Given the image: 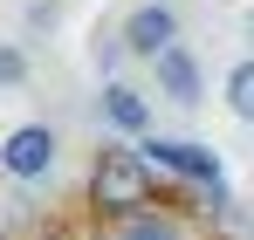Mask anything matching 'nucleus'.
Returning <instances> with one entry per match:
<instances>
[{
    "instance_id": "obj_7",
    "label": "nucleus",
    "mask_w": 254,
    "mask_h": 240,
    "mask_svg": "<svg viewBox=\"0 0 254 240\" xmlns=\"http://www.w3.org/2000/svg\"><path fill=\"white\" fill-rule=\"evenodd\" d=\"M110 240H186V227H179L172 213H144V206H137V213L117 220V234H110Z\"/></svg>"
},
{
    "instance_id": "obj_2",
    "label": "nucleus",
    "mask_w": 254,
    "mask_h": 240,
    "mask_svg": "<svg viewBox=\"0 0 254 240\" xmlns=\"http://www.w3.org/2000/svg\"><path fill=\"white\" fill-rule=\"evenodd\" d=\"M55 158H62V137H55L48 123H14V130L0 137V172H7V179H21V185L48 179Z\"/></svg>"
},
{
    "instance_id": "obj_5",
    "label": "nucleus",
    "mask_w": 254,
    "mask_h": 240,
    "mask_svg": "<svg viewBox=\"0 0 254 240\" xmlns=\"http://www.w3.org/2000/svg\"><path fill=\"white\" fill-rule=\"evenodd\" d=\"M137 151L158 165V172H172V179H192V185H220V151H206V144H179V137H144Z\"/></svg>"
},
{
    "instance_id": "obj_3",
    "label": "nucleus",
    "mask_w": 254,
    "mask_h": 240,
    "mask_svg": "<svg viewBox=\"0 0 254 240\" xmlns=\"http://www.w3.org/2000/svg\"><path fill=\"white\" fill-rule=\"evenodd\" d=\"M151 76H158V96L179 103V110H199L206 103V69H199V55L186 48V41H172L151 55Z\"/></svg>"
},
{
    "instance_id": "obj_10",
    "label": "nucleus",
    "mask_w": 254,
    "mask_h": 240,
    "mask_svg": "<svg viewBox=\"0 0 254 240\" xmlns=\"http://www.w3.org/2000/svg\"><path fill=\"white\" fill-rule=\"evenodd\" d=\"M89 55H96V69H103V76H117V62H124L130 48H124V35H117V28H110V35L96 28V41H89Z\"/></svg>"
},
{
    "instance_id": "obj_9",
    "label": "nucleus",
    "mask_w": 254,
    "mask_h": 240,
    "mask_svg": "<svg viewBox=\"0 0 254 240\" xmlns=\"http://www.w3.org/2000/svg\"><path fill=\"white\" fill-rule=\"evenodd\" d=\"M28 76H35V69H28V48H21V41H0V89H21Z\"/></svg>"
},
{
    "instance_id": "obj_8",
    "label": "nucleus",
    "mask_w": 254,
    "mask_h": 240,
    "mask_svg": "<svg viewBox=\"0 0 254 240\" xmlns=\"http://www.w3.org/2000/svg\"><path fill=\"white\" fill-rule=\"evenodd\" d=\"M227 110H234L241 123H254V55L227 69Z\"/></svg>"
},
{
    "instance_id": "obj_11",
    "label": "nucleus",
    "mask_w": 254,
    "mask_h": 240,
    "mask_svg": "<svg viewBox=\"0 0 254 240\" xmlns=\"http://www.w3.org/2000/svg\"><path fill=\"white\" fill-rule=\"evenodd\" d=\"M241 35H248V48H254V7H248V14H241Z\"/></svg>"
},
{
    "instance_id": "obj_1",
    "label": "nucleus",
    "mask_w": 254,
    "mask_h": 240,
    "mask_svg": "<svg viewBox=\"0 0 254 240\" xmlns=\"http://www.w3.org/2000/svg\"><path fill=\"white\" fill-rule=\"evenodd\" d=\"M151 172H158V165L144 158V151L103 144L96 165H89V199H96V213L124 220V213H137V206H151Z\"/></svg>"
},
{
    "instance_id": "obj_4",
    "label": "nucleus",
    "mask_w": 254,
    "mask_h": 240,
    "mask_svg": "<svg viewBox=\"0 0 254 240\" xmlns=\"http://www.w3.org/2000/svg\"><path fill=\"white\" fill-rule=\"evenodd\" d=\"M117 35H124V48L137 55V62H151L158 48L179 41V7H172V0H137V7L124 14V28H117Z\"/></svg>"
},
{
    "instance_id": "obj_6",
    "label": "nucleus",
    "mask_w": 254,
    "mask_h": 240,
    "mask_svg": "<svg viewBox=\"0 0 254 240\" xmlns=\"http://www.w3.org/2000/svg\"><path fill=\"white\" fill-rule=\"evenodd\" d=\"M96 110H103L110 130H124V137H144V130H151V103H144V89H130V82H117V76H103Z\"/></svg>"
}]
</instances>
